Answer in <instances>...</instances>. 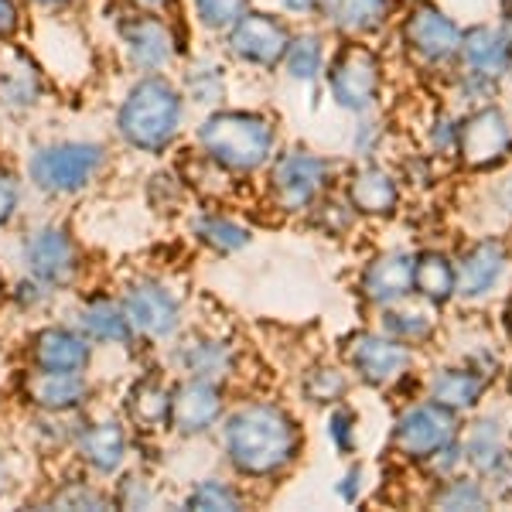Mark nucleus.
Returning a JSON list of instances; mask_svg holds the SVG:
<instances>
[{
  "instance_id": "obj_53",
  "label": "nucleus",
  "mask_w": 512,
  "mask_h": 512,
  "mask_svg": "<svg viewBox=\"0 0 512 512\" xmlns=\"http://www.w3.org/2000/svg\"><path fill=\"white\" fill-rule=\"evenodd\" d=\"M502 41H506V48H512V11L506 14V35H502Z\"/></svg>"
},
{
  "instance_id": "obj_1",
  "label": "nucleus",
  "mask_w": 512,
  "mask_h": 512,
  "mask_svg": "<svg viewBox=\"0 0 512 512\" xmlns=\"http://www.w3.org/2000/svg\"><path fill=\"white\" fill-rule=\"evenodd\" d=\"M222 458L243 482H270L301 454V427L274 400H246L226 410L219 424Z\"/></svg>"
},
{
  "instance_id": "obj_30",
  "label": "nucleus",
  "mask_w": 512,
  "mask_h": 512,
  "mask_svg": "<svg viewBox=\"0 0 512 512\" xmlns=\"http://www.w3.org/2000/svg\"><path fill=\"white\" fill-rule=\"evenodd\" d=\"M284 72L294 82L308 86V82H318L325 76V65H328V52H325V41L315 31H304V35H294L291 45H287L284 55Z\"/></svg>"
},
{
  "instance_id": "obj_10",
  "label": "nucleus",
  "mask_w": 512,
  "mask_h": 512,
  "mask_svg": "<svg viewBox=\"0 0 512 512\" xmlns=\"http://www.w3.org/2000/svg\"><path fill=\"white\" fill-rule=\"evenodd\" d=\"M52 96V76L24 41L0 45V117L28 120Z\"/></svg>"
},
{
  "instance_id": "obj_49",
  "label": "nucleus",
  "mask_w": 512,
  "mask_h": 512,
  "mask_svg": "<svg viewBox=\"0 0 512 512\" xmlns=\"http://www.w3.org/2000/svg\"><path fill=\"white\" fill-rule=\"evenodd\" d=\"M359 489H362V468H349L342 482H338V499L355 502V499H359Z\"/></svg>"
},
{
  "instance_id": "obj_55",
  "label": "nucleus",
  "mask_w": 512,
  "mask_h": 512,
  "mask_svg": "<svg viewBox=\"0 0 512 512\" xmlns=\"http://www.w3.org/2000/svg\"><path fill=\"white\" fill-rule=\"evenodd\" d=\"M502 202H506V209H512V181L502 188Z\"/></svg>"
},
{
  "instance_id": "obj_7",
  "label": "nucleus",
  "mask_w": 512,
  "mask_h": 512,
  "mask_svg": "<svg viewBox=\"0 0 512 512\" xmlns=\"http://www.w3.org/2000/svg\"><path fill=\"white\" fill-rule=\"evenodd\" d=\"M117 297L137 338V349H164L185 328V297L171 280L154 274L130 277Z\"/></svg>"
},
{
  "instance_id": "obj_4",
  "label": "nucleus",
  "mask_w": 512,
  "mask_h": 512,
  "mask_svg": "<svg viewBox=\"0 0 512 512\" xmlns=\"http://www.w3.org/2000/svg\"><path fill=\"white\" fill-rule=\"evenodd\" d=\"M113 164L110 144L96 137H48L24 158V181L48 202H65L93 192Z\"/></svg>"
},
{
  "instance_id": "obj_33",
  "label": "nucleus",
  "mask_w": 512,
  "mask_h": 512,
  "mask_svg": "<svg viewBox=\"0 0 512 512\" xmlns=\"http://www.w3.org/2000/svg\"><path fill=\"white\" fill-rule=\"evenodd\" d=\"M461 48H465V59L475 69V76L495 79L506 72L509 48H506V41H502V35H492L489 28H472L465 35V41H461Z\"/></svg>"
},
{
  "instance_id": "obj_40",
  "label": "nucleus",
  "mask_w": 512,
  "mask_h": 512,
  "mask_svg": "<svg viewBox=\"0 0 512 512\" xmlns=\"http://www.w3.org/2000/svg\"><path fill=\"white\" fill-rule=\"evenodd\" d=\"M345 390H349V379L335 366H315L301 379V393L308 396V403H321V407L338 403L345 396Z\"/></svg>"
},
{
  "instance_id": "obj_12",
  "label": "nucleus",
  "mask_w": 512,
  "mask_h": 512,
  "mask_svg": "<svg viewBox=\"0 0 512 512\" xmlns=\"http://www.w3.org/2000/svg\"><path fill=\"white\" fill-rule=\"evenodd\" d=\"M18 396L35 414H86L96 400V383L89 373H45L24 366L18 373Z\"/></svg>"
},
{
  "instance_id": "obj_27",
  "label": "nucleus",
  "mask_w": 512,
  "mask_h": 512,
  "mask_svg": "<svg viewBox=\"0 0 512 512\" xmlns=\"http://www.w3.org/2000/svg\"><path fill=\"white\" fill-rule=\"evenodd\" d=\"M400 202V188L390 171L366 164L349 178V205L359 216H390Z\"/></svg>"
},
{
  "instance_id": "obj_31",
  "label": "nucleus",
  "mask_w": 512,
  "mask_h": 512,
  "mask_svg": "<svg viewBox=\"0 0 512 512\" xmlns=\"http://www.w3.org/2000/svg\"><path fill=\"white\" fill-rule=\"evenodd\" d=\"M253 7V0H185V18L202 35L222 38Z\"/></svg>"
},
{
  "instance_id": "obj_45",
  "label": "nucleus",
  "mask_w": 512,
  "mask_h": 512,
  "mask_svg": "<svg viewBox=\"0 0 512 512\" xmlns=\"http://www.w3.org/2000/svg\"><path fill=\"white\" fill-rule=\"evenodd\" d=\"M434 502L441 509H485V492L475 482H451Z\"/></svg>"
},
{
  "instance_id": "obj_29",
  "label": "nucleus",
  "mask_w": 512,
  "mask_h": 512,
  "mask_svg": "<svg viewBox=\"0 0 512 512\" xmlns=\"http://www.w3.org/2000/svg\"><path fill=\"white\" fill-rule=\"evenodd\" d=\"M38 506H45V509H113V495H110V485H99V478L82 472V475H72L55 485Z\"/></svg>"
},
{
  "instance_id": "obj_37",
  "label": "nucleus",
  "mask_w": 512,
  "mask_h": 512,
  "mask_svg": "<svg viewBox=\"0 0 512 512\" xmlns=\"http://www.w3.org/2000/svg\"><path fill=\"white\" fill-rule=\"evenodd\" d=\"M188 192H192V188H188L185 175L175 168H161L147 178V205H151L154 212H168V216H175L181 205H185Z\"/></svg>"
},
{
  "instance_id": "obj_44",
  "label": "nucleus",
  "mask_w": 512,
  "mask_h": 512,
  "mask_svg": "<svg viewBox=\"0 0 512 512\" xmlns=\"http://www.w3.org/2000/svg\"><path fill=\"white\" fill-rule=\"evenodd\" d=\"M383 318H386V332L396 335L400 342H417V338L431 332V321L420 315V311H390Z\"/></svg>"
},
{
  "instance_id": "obj_5",
  "label": "nucleus",
  "mask_w": 512,
  "mask_h": 512,
  "mask_svg": "<svg viewBox=\"0 0 512 512\" xmlns=\"http://www.w3.org/2000/svg\"><path fill=\"white\" fill-rule=\"evenodd\" d=\"M113 41H117L120 65L130 76L147 72H175L192 52V21L185 14L137 11L113 0Z\"/></svg>"
},
{
  "instance_id": "obj_52",
  "label": "nucleus",
  "mask_w": 512,
  "mask_h": 512,
  "mask_svg": "<svg viewBox=\"0 0 512 512\" xmlns=\"http://www.w3.org/2000/svg\"><path fill=\"white\" fill-rule=\"evenodd\" d=\"M431 140H434V144H437V140H441V144H448V140H451V130H448V123H441V130H434V134H431Z\"/></svg>"
},
{
  "instance_id": "obj_14",
  "label": "nucleus",
  "mask_w": 512,
  "mask_h": 512,
  "mask_svg": "<svg viewBox=\"0 0 512 512\" xmlns=\"http://www.w3.org/2000/svg\"><path fill=\"white\" fill-rule=\"evenodd\" d=\"M325 79H328V93L342 110L349 113H369L379 99V72L376 52H369L366 45H355L349 41L345 48H338L335 59L325 65Z\"/></svg>"
},
{
  "instance_id": "obj_35",
  "label": "nucleus",
  "mask_w": 512,
  "mask_h": 512,
  "mask_svg": "<svg viewBox=\"0 0 512 512\" xmlns=\"http://www.w3.org/2000/svg\"><path fill=\"white\" fill-rule=\"evenodd\" d=\"M414 291H420L427 301L444 304L454 294V267L441 253L414 256Z\"/></svg>"
},
{
  "instance_id": "obj_34",
  "label": "nucleus",
  "mask_w": 512,
  "mask_h": 512,
  "mask_svg": "<svg viewBox=\"0 0 512 512\" xmlns=\"http://www.w3.org/2000/svg\"><path fill=\"white\" fill-rule=\"evenodd\" d=\"M485 390V379L475 373H458V369H448V373L434 376L431 383V400L437 407L448 410H468L478 403V396Z\"/></svg>"
},
{
  "instance_id": "obj_2",
  "label": "nucleus",
  "mask_w": 512,
  "mask_h": 512,
  "mask_svg": "<svg viewBox=\"0 0 512 512\" xmlns=\"http://www.w3.org/2000/svg\"><path fill=\"white\" fill-rule=\"evenodd\" d=\"M188 130V103L175 72L130 76L113 106V137L123 151L164 161L175 154Z\"/></svg>"
},
{
  "instance_id": "obj_38",
  "label": "nucleus",
  "mask_w": 512,
  "mask_h": 512,
  "mask_svg": "<svg viewBox=\"0 0 512 512\" xmlns=\"http://www.w3.org/2000/svg\"><path fill=\"white\" fill-rule=\"evenodd\" d=\"M24 192H28L24 171L14 161L0 158V233H7L18 222L24 209Z\"/></svg>"
},
{
  "instance_id": "obj_21",
  "label": "nucleus",
  "mask_w": 512,
  "mask_h": 512,
  "mask_svg": "<svg viewBox=\"0 0 512 512\" xmlns=\"http://www.w3.org/2000/svg\"><path fill=\"white\" fill-rule=\"evenodd\" d=\"M178 86L181 96H185L188 110L198 113H212L219 106H226L229 99V65L219 59V55H205L198 52L185 55V62L178 65Z\"/></svg>"
},
{
  "instance_id": "obj_39",
  "label": "nucleus",
  "mask_w": 512,
  "mask_h": 512,
  "mask_svg": "<svg viewBox=\"0 0 512 512\" xmlns=\"http://www.w3.org/2000/svg\"><path fill=\"white\" fill-rule=\"evenodd\" d=\"M465 454H468V461H472L478 472H489L495 461L506 454V441H502L499 424H492V420L475 424V431L468 434V441H465Z\"/></svg>"
},
{
  "instance_id": "obj_15",
  "label": "nucleus",
  "mask_w": 512,
  "mask_h": 512,
  "mask_svg": "<svg viewBox=\"0 0 512 512\" xmlns=\"http://www.w3.org/2000/svg\"><path fill=\"white\" fill-rule=\"evenodd\" d=\"M96 352V345L72 321H48L28 335L24 366L45 369V373H89Z\"/></svg>"
},
{
  "instance_id": "obj_48",
  "label": "nucleus",
  "mask_w": 512,
  "mask_h": 512,
  "mask_svg": "<svg viewBox=\"0 0 512 512\" xmlns=\"http://www.w3.org/2000/svg\"><path fill=\"white\" fill-rule=\"evenodd\" d=\"M137 11H154V14H185V0H120Z\"/></svg>"
},
{
  "instance_id": "obj_8",
  "label": "nucleus",
  "mask_w": 512,
  "mask_h": 512,
  "mask_svg": "<svg viewBox=\"0 0 512 512\" xmlns=\"http://www.w3.org/2000/svg\"><path fill=\"white\" fill-rule=\"evenodd\" d=\"M69 451L76 454V465L99 482H113L130 461L134 451V431L117 414H79L72 431Z\"/></svg>"
},
{
  "instance_id": "obj_22",
  "label": "nucleus",
  "mask_w": 512,
  "mask_h": 512,
  "mask_svg": "<svg viewBox=\"0 0 512 512\" xmlns=\"http://www.w3.org/2000/svg\"><path fill=\"white\" fill-rule=\"evenodd\" d=\"M458 147L468 168H495L512 151V134L499 110H482L458 130Z\"/></svg>"
},
{
  "instance_id": "obj_9",
  "label": "nucleus",
  "mask_w": 512,
  "mask_h": 512,
  "mask_svg": "<svg viewBox=\"0 0 512 512\" xmlns=\"http://www.w3.org/2000/svg\"><path fill=\"white\" fill-rule=\"evenodd\" d=\"M328 181H332V161L315 151H304V147L274 154V161L267 164L270 198H274L280 212H291V216L315 209Z\"/></svg>"
},
{
  "instance_id": "obj_46",
  "label": "nucleus",
  "mask_w": 512,
  "mask_h": 512,
  "mask_svg": "<svg viewBox=\"0 0 512 512\" xmlns=\"http://www.w3.org/2000/svg\"><path fill=\"white\" fill-rule=\"evenodd\" d=\"M28 4V11H35V14H62V18H72V14H79V11H86L93 0H24Z\"/></svg>"
},
{
  "instance_id": "obj_20",
  "label": "nucleus",
  "mask_w": 512,
  "mask_h": 512,
  "mask_svg": "<svg viewBox=\"0 0 512 512\" xmlns=\"http://www.w3.org/2000/svg\"><path fill=\"white\" fill-rule=\"evenodd\" d=\"M454 437H458V424H454L451 410L427 403V407H414L396 420L393 444L407 458H431V454L454 444Z\"/></svg>"
},
{
  "instance_id": "obj_51",
  "label": "nucleus",
  "mask_w": 512,
  "mask_h": 512,
  "mask_svg": "<svg viewBox=\"0 0 512 512\" xmlns=\"http://www.w3.org/2000/svg\"><path fill=\"white\" fill-rule=\"evenodd\" d=\"M280 7L294 18H311V14H318L321 0H280Z\"/></svg>"
},
{
  "instance_id": "obj_28",
  "label": "nucleus",
  "mask_w": 512,
  "mask_h": 512,
  "mask_svg": "<svg viewBox=\"0 0 512 512\" xmlns=\"http://www.w3.org/2000/svg\"><path fill=\"white\" fill-rule=\"evenodd\" d=\"M318 14L338 35L362 38L369 31L383 28L386 14H390V0H321Z\"/></svg>"
},
{
  "instance_id": "obj_54",
  "label": "nucleus",
  "mask_w": 512,
  "mask_h": 512,
  "mask_svg": "<svg viewBox=\"0 0 512 512\" xmlns=\"http://www.w3.org/2000/svg\"><path fill=\"white\" fill-rule=\"evenodd\" d=\"M0 304H7V274L0 270Z\"/></svg>"
},
{
  "instance_id": "obj_41",
  "label": "nucleus",
  "mask_w": 512,
  "mask_h": 512,
  "mask_svg": "<svg viewBox=\"0 0 512 512\" xmlns=\"http://www.w3.org/2000/svg\"><path fill=\"white\" fill-rule=\"evenodd\" d=\"M55 297L59 294L48 291L45 284H38V280L28 274H21L14 284H7V304H11L14 311H21V315H38V311H45Z\"/></svg>"
},
{
  "instance_id": "obj_50",
  "label": "nucleus",
  "mask_w": 512,
  "mask_h": 512,
  "mask_svg": "<svg viewBox=\"0 0 512 512\" xmlns=\"http://www.w3.org/2000/svg\"><path fill=\"white\" fill-rule=\"evenodd\" d=\"M11 489H14V465H11V454L0 448V502L11 495Z\"/></svg>"
},
{
  "instance_id": "obj_42",
  "label": "nucleus",
  "mask_w": 512,
  "mask_h": 512,
  "mask_svg": "<svg viewBox=\"0 0 512 512\" xmlns=\"http://www.w3.org/2000/svg\"><path fill=\"white\" fill-rule=\"evenodd\" d=\"M31 31V11L24 0H0V45L24 41Z\"/></svg>"
},
{
  "instance_id": "obj_26",
  "label": "nucleus",
  "mask_w": 512,
  "mask_h": 512,
  "mask_svg": "<svg viewBox=\"0 0 512 512\" xmlns=\"http://www.w3.org/2000/svg\"><path fill=\"white\" fill-rule=\"evenodd\" d=\"M502 270H506V250L495 239H485V243L472 246L461 256L458 270H454V291H461L465 297L485 294L502 277Z\"/></svg>"
},
{
  "instance_id": "obj_3",
  "label": "nucleus",
  "mask_w": 512,
  "mask_h": 512,
  "mask_svg": "<svg viewBox=\"0 0 512 512\" xmlns=\"http://www.w3.org/2000/svg\"><path fill=\"white\" fill-rule=\"evenodd\" d=\"M195 154L229 178H246L263 171L277 154V123L260 110L219 106L202 113L195 127Z\"/></svg>"
},
{
  "instance_id": "obj_11",
  "label": "nucleus",
  "mask_w": 512,
  "mask_h": 512,
  "mask_svg": "<svg viewBox=\"0 0 512 512\" xmlns=\"http://www.w3.org/2000/svg\"><path fill=\"white\" fill-rule=\"evenodd\" d=\"M291 38H294V31L284 18L250 7V11L222 35V48H226V59H233L236 65H246V69H256V72H274L280 69V62H284Z\"/></svg>"
},
{
  "instance_id": "obj_25",
  "label": "nucleus",
  "mask_w": 512,
  "mask_h": 512,
  "mask_svg": "<svg viewBox=\"0 0 512 512\" xmlns=\"http://www.w3.org/2000/svg\"><path fill=\"white\" fill-rule=\"evenodd\" d=\"M188 236L212 256H236L253 243L250 226H243L239 219L226 216V212H216V209L195 212V216L188 219Z\"/></svg>"
},
{
  "instance_id": "obj_24",
  "label": "nucleus",
  "mask_w": 512,
  "mask_h": 512,
  "mask_svg": "<svg viewBox=\"0 0 512 512\" xmlns=\"http://www.w3.org/2000/svg\"><path fill=\"white\" fill-rule=\"evenodd\" d=\"M403 38H407L410 52L424 62H444L461 48L458 28H454L444 14L431 11V7H420V11L410 14L407 28H403Z\"/></svg>"
},
{
  "instance_id": "obj_23",
  "label": "nucleus",
  "mask_w": 512,
  "mask_h": 512,
  "mask_svg": "<svg viewBox=\"0 0 512 512\" xmlns=\"http://www.w3.org/2000/svg\"><path fill=\"white\" fill-rule=\"evenodd\" d=\"M410 287H414V256L407 253L376 256L359 280L362 297L369 304H379V308H390L400 297H407Z\"/></svg>"
},
{
  "instance_id": "obj_17",
  "label": "nucleus",
  "mask_w": 512,
  "mask_h": 512,
  "mask_svg": "<svg viewBox=\"0 0 512 512\" xmlns=\"http://www.w3.org/2000/svg\"><path fill=\"white\" fill-rule=\"evenodd\" d=\"M342 355L352 373L369 386H390L407 373V366H410L407 345H403L400 338L379 335V332H359V335L345 338Z\"/></svg>"
},
{
  "instance_id": "obj_32",
  "label": "nucleus",
  "mask_w": 512,
  "mask_h": 512,
  "mask_svg": "<svg viewBox=\"0 0 512 512\" xmlns=\"http://www.w3.org/2000/svg\"><path fill=\"white\" fill-rule=\"evenodd\" d=\"M246 506V495L239 489L236 482L229 478H219V475H209V478H198V482L181 495V509H198V512H233V509H243Z\"/></svg>"
},
{
  "instance_id": "obj_13",
  "label": "nucleus",
  "mask_w": 512,
  "mask_h": 512,
  "mask_svg": "<svg viewBox=\"0 0 512 512\" xmlns=\"http://www.w3.org/2000/svg\"><path fill=\"white\" fill-rule=\"evenodd\" d=\"M226 386L212 379L178 376L171 386V434L181 441H198L219 431L226 417Z\"/></svg>"
},
{
  "instance_id": "obj_43",
  "label": "nucleus",
  "mask_w": 512,
  "mask_h": 512,
  "mask_svg": "<svg viewBox=\"0 0 512 512\" xmlns=\"http://www.w3.org/2000/svg\"><path fill=\"white\" fill-rule=\"evenodd\" d=\"M325 434H328V441H332V448L338 454H352L355 451V410L335 407L332 414H328Z\"/></svg>"
},
{
  "instance_id": "obj_6",
  "label": "nucleus",
  "mask_w": 512,
  "mask_h": 512,
  "mask_svg": "<svg viewBox=\"0 0 512 512\" xmlns=\"http://www.w3.org/2000/svg\"><path fill=\"white\" fill-rule=\"evenodd\" d=\"M18 263L21 274L35 277L55 294L79 291L82 277H86V246L72 233L65 222L48 219L31 226L18 243Z\"/></svg>"
},
{
  "instance_id": "obj_36",
  "label": "nucleus",
  "mask_w": 512,
  "mask_h": 512,
  "mask_svg": "<svg viewBox=\"0 0 512 512\" xmlns=\"http://www.w3.org/2000/svg\"><path fill=\"white\" fill-rule=\"evenodd\" d=\"M113 509H154L161 502L158 485L151 482V475L144 468H123L113 478Z\"/></svg>"
},
{
  "instance_id": "obj_19",
  "label": "nucleus",
  "mask_w": 512,
  "mask_h": 512,
  "mask_svg": "<svg viewBox=\"0 0 512 512\" xmlns=\"http://www.w3.org/2000/svg\"><path fill=\"white\" fill-rule=\"evenodd\" d=\"M72 325L79 328L96 349L137 352V338L130 332V321L120 308V297L110 291H86L72 311Z\"/></svg>"
},
{
  "instance_id": "obj_16",
  "label": "nucleus",
  "mask_w": 512,
  "mask_h": 512,
  "mask_svg": "<svg viewBox=\"0 0 512 512\" xmlns=\"http://www.w3.org/2000/svg\"><path fill=\"white\" fill-rule=\"evenodd\" d=\"M239 352L229 338L209 335V332H181L171 342V369L178 376L212 379V383L229 386L236 376Z\"/></svg>"
},
{
  "instance_id": "obj_18",
  "label": "nucleus",
  "mask_w": 512,
  "mask_h": 512,
  "mask_svg": "<svg viewBox=\"0 0 512 512\" xmlns=\"http://www.w3.org/2000/svg\"><path fill=\"white\" fill-rule=\"evenodd\" d=\"M171 379L164 373L151 369L140 373L134 383L123 393V420L134 431V437H154L161 441L164 434H171Z\"/></svg>"
},
{
  "instance_id": "obj_47",
  "label": "nucleus",
  "mask_w": 512,
  "mask_h": 512,
  "mask_svg": "<svg viewBox=\"0 0 512 512\" xmlns=\"http://www.w3.org/2000/svg\"><path fill=\"white\" fill-rule=\"evenodd\" d=\"M492 478V489L495 495H502V499H512V454H502L499 461L485 472Z\"/></svg>"
}]
</instances>
